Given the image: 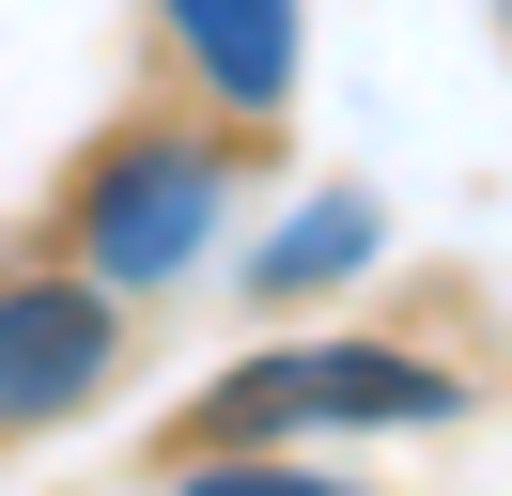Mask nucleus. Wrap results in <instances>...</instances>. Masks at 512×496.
<instances>
[{
	"label": "nucleus",
	"mask_w": 512,
	"mask_h": 496,
	"mask_svg": "<svg viewBox=\"0 0 512 496\" xmlns=\"http://www.w3.org/2000/svg\"><path fill=\"white\" fill-rule=\"evenodd\" d=\"M202 233H218V155H187V140H125L94 186H78V248H94V279H171Z\"/></svg>",
	"instance_id": "nucleus-1"
},
{
	"label": "nucleus",
	"mask_w": 512,
	"mask_h": 496,
	"mask_svg": "<svg viewBox=\"0 0 512 496\" xmlns=\"http://www.w3.org/2000/svg\"><path fill=\"white\" fill-rule=\"evenodd\" d=\"M280 419H450V372L373 357V341H295L218 388V434H280Z\"/></svg>",
	"instance_id": "nucleus-2"
},
{
	"label": "nucleus",
	"mask_w": 512,
	"mask_h": 496,
	"mask_svg": "<svg viewBox=\"0 0 512 496\" xmlns=\"http://www.w3.org/2000/svg\"><path fill=\"white\" fill-rule=\"evenodd\" d=\"M94 372H109V295H78V279H16L0 295V434L94 403Z\"/></svg>",
	"instance_id": "nucleus-3"
},
{
	"label": "nucleus",
	"mask_w": 512,
	"mask_h": 496,
	"mask_svg": "<svg viewBox=\"0 0 512 496\" xmlns=\"http://www.w3.org/2000/svg\"><path fill=\"white\" fill-rule=\"evenodd\" d=\"M171 31H187V62L233 93V109H264V93L295 78V0H156Z\"/></svg>",
	"instance_id": "nucleus-4"
},
{
	"label": "nucleus",
	"mask_w": 512,
	"mask_h": 496,
	"mask_svg": "<svg viewBox=\"0 0 512 496\" xmlns=\"http://www.w3.org/2000/svg\"><path fill=\"white\" fill-rule=\"evenodd\" d=\"M171 496H342V481H295V465H187Z\"/></svg>",
	"instance_id": "nucleus-5"
}]
</instances>
